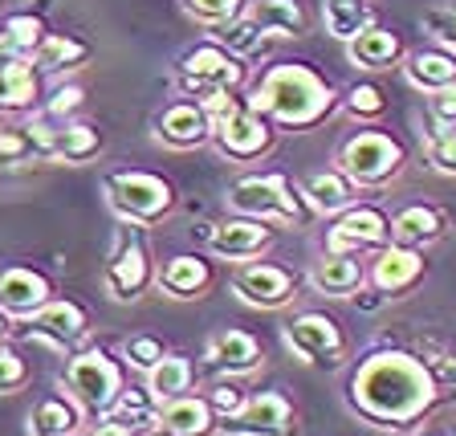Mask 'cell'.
<instances>
[{
    "label": "cell",
    "instance_id": "7dc6e473",
    "mask_svg": "<svg viewBox=\"0 0 456 436\" xmlns=\"http://www.w3.org/2000/svg\"><path fill=\"white\" fill-rule=\"evenodd\" d=\"M90 436H134V432H131V428H126V424H118V420L102 416V420H98V424H94V432H90Z\"/></svg>",
    "mask_w": 456,
    "mask_h": 436
},
{
    "label": "cell",
    "instance_id": "4316f807",
    "mask_svg": "<svg viewBox=\"0 0 456 436\" xmlns=\"http://www.w3.org/2000/svg\"><path fill=\"white\" fill-rule=\"evenodd\" d=\"M399 70H403V78L416 86L419 95H432V90H444V86L456 82V53H448L440 45L408 49Z\"/></svg>",
    "mask_w": 456,
    "mask_h": 436
},
{
    "label": "cell",
    "instance_id": "52a82bcc",
    "mask_svg": "<svg viewBox=\"0 0 456 436\" xmlns=\"http://www.w3.org/2000/svg\"><path fill=\"white\" fill-rule=\"evenodd\" d=\"M106 188V204L114 209V217L126 225H142L151 228L159 220H167L180 204V192L167 176L159 171H142V168H118L102 180Z\"/></svg>",
    "mask_w": 456,
    "mask_h": 436
},
{
    "label": "cell",
    "instance_id": "ac0fdd59",
    "mask_svg": "<svg viewBox=\"0 0 456 436\" xmlns=\"http://www.w3.org/2000/svg\"><path fill=\"white\" fill-rule=\"evenodd\" d=\"M387 220H391V241H395V245H408V249H419V253H428V249L440 245V241L452 233L448 209H440L432 200L403 204V209L391 212Z\"/></svg>",
    "mask_w": 456,
    "mask_h": 436
},
{
    "label": "cell",
    "instance_id": "f907efd6",
    "mask_svg": "<svg viewBox=\"0 0 456 436\" xmlns=\"http://www.w3.org/2000/svg\"><path fill=\"white\" fill-rule=\"evenodd\" d=\"M419 436H440V432H419Z\"/></svg>",
    "mask_w": 456,
    "mask_h": 436
},
{
    "label": "cell",
    "instance_id": "5bb4252c",
    "mask_svg": "<svg viewBox=\"0 0 456 436\" xmlns=\"http://www.w3.org/2000/svg\"><path fill=\"white\" fill-rule=\"evenodd\" d=\"M367 290L391 302V298H408L419 282L428 277V257L419 249H408V245H395L387 241L383 249L367 253Z\"/></svg>",
    "mask_w": 456,
    "mask_h": 436
},
{
    "label": "cell",
    "instance_id": "f6af8a7d",
    "mask_svg": "<svg viewBox=\"0 0 456 436\" xmlns=\"http://www.w3.org/2000/svg\"><path fill=\"white\" fill-rule=\"evenodd\" d=\"M424 106H428L432 131H456V82L444 86V90H432Z\"/></svg>",
    "mask_w": 456,
    "mask_h": 436
},
{
    "label": "cell",
    "instance_id": "5b68a950",
    "mask_svg": "<svg viewBox=\"0 0 456 436\" xmlns=\"http://www.w3.org/2000/svg\"><path fill=\"white\" fill-rule=\"evenodd\" d=\"M334 168H338L359 192H375V188H387L391 180L403 176V168H408V147H403L399 135L367 123L338 143Z\"/></svg>",
    "mask_w": 456,
    "mask_h": 436
},
{
    "label": "cell",
    "instance_id": "4dcf8cb0",
    "mask_svg": "<svg viewBox=\"0 0 456 436\" xmlns=\"http://www.w3.org/2000/svg\"><path fill=\"white\" fill-rule=\"evenodd\" d=\"M245 12L269 37H305L310 33V17L297 0H248Z\"/></svg>",
    "mask_w": 456,
    "mask_h": 436
},
{
    "label": "cell",
    "instance_id": "e575fe53",
    "mask_svg": "<svg viewBox=\"0 0 456 436\" xmlns=\"http://www.w3.org/2000/svg\"><path fill=\"white\" fill-rule=\"evenodd\" d=\"M191 383H196V363H191L188 355H175V351H167L151 371H147V391H151L159 404L171 396L191 391Z\"/></svg>",
    "mask_w": 456,
    "mask_h": 436
},
{
    "label": "cell",
    "instance_id": "30bf717a",
    "mask_svg": "<svg viewBox=\"0 0 456 436\" xmlns=\"http://www.w3.org/2000/svg\"><path fill=\"white\" fill-rule=\"evenodd\" d=\"M155 285V257L147 245V233L142 225H118L110 241V253H106L102 266V290L114 302H139L147 290Z\"/></svg>",
    "mask_w": 456,
    "mask_h": 436
},
{
    "label": "cell",
    "instance_id": "60d3db41",
    "mask_svg": "<svg viewBox=\"0 0 456 436\" xmlns=\"http://www.w3.org/2000/svg\"><path fill=\"white\" fill-rule=\"evenodd\" d=\"M33 383V367L28 359L12 347V342H0V396H17Z\"/></svg>",
    "mask_w": 456,
    "mask_h": 436
},
{
    "label": "cell",
    "instance_id": "6da1fadb",
    "mask_svg": "<svg viewBox=\"0 0 456 436\" xmlns=\"http://www.w3.org/2000/svg\"><path fill=\"white\" fill-rule=\"evenodd\" d=\"M448 383L436 375V367L424 359V351H408L383 334L379 347L351 363L342 399L359 420L387 432H408L424 424L444 404Z\"/></svg>",
    "mask_w": 456,
    "mask_h": 436
},
{
    "label": "cell",
    "instance_id": "484cf974",
    "mask_svg": "<svg viewBox=\"0 0 456 436\" xmlns=\"http://www.w3.org/2000/svg\"><path fill=\"white\" fill-rule=\"evenodd\" d=\"M102 147H106L102 127L82 123V119H66L61 127L49 131L45 163H90L94 155H102Z\"/></svg>",
    "mask_w": 456,
    "mask_h": 436
},
{
    "label": "cell",
    "instance_id": "c3c4849f",
    "mask_svg": "<svg viewBox=\"0 0 456 436\" xmlns=\"http://www.w3.org/2000/svg\"><path fill=\"white\" fill-rule=\"evenodd\" d=\"M12 331H17V318H9V314L0 310V342H9Z\"/></svg>",
    "mask_w": 456,
    "mask_h": 436
},
{
    "label": "cell",
    "instance_id": "277c9868",
    "mask_svg": "<svg viewBox=\"0 0 456 436\" xmlns=\"http://www.w3.org/2000/svg\"><path fill=\"white\" fill-rule=\"evenodd\" d=\"M200 106L208 111V127H212L208 143L224 160L256 163L277 147V127L269 119H261L240 95H212Z\"/></svg>",
    "mask_w": 456,
    "mask_h": 436
},
{
    "label": "cell",
    "instance_id": "b9f144b4",
    "mask_svg": "<svg viewBox=\"0 0 456 436\" xmlns=\"http://www.w3.org/2000/svg\"><path fill=\"white\" fill-rule=\"evenodd\" d=\"M419 25H424V33L436 41L440 49L456 53V0H444L436 9H428L424 17H419Z\"/></svg>",
    "mask_w": 456,
    "mask_h": 436
},
{
    "label": "cell",
    "instance_id": "603a6c76",
    "mask_svg": "<svg viewBox=\"0 0 456 436\" xmlns=\"http://www.w3.org/2000/svg\"><path fill=\"white\" fill-rule=\"evenodd\" d=\"M155 428L171 436H216L220 420L212 412L208 396H196V391H183V396H171L159 404V420Z\"/></svg>",
    "mask_w": 456,
    "mask_h": 436
},
{
    "label": "cell",
    "instance_id": "7bdbcfd3",
    "mask_svg": "<svg viewBox=\"0 0 456 436\" xmlns=\"http://www.w3.org/2000/svg\"><path fill=\"white\" fill-rule=\"evenodd\" d=\"M424 160L440 176H456V131H428Z\"/></svg>",
    "mask_w": 456,
    "mask_h": 436
},
{
    "label": "cell",
    "instance_id": "7402d4cb",
    "mask_svg": "<svg viewBox=\"0 0 456 436\" xmlns=\"http://www.w3.org/2000/svg\"><path fill=\"white\" fill-rule=\"evenodd\" d=\"M403 53H408V41H403V33L391 25H375L362 29L359 37L346 41V57H351L359 70H370V74H379V70H395L399 62H403Z\"/></svg>",
    "mask_w": 456,
    "mask_h": 436
},
{
    "label": "cell",
    "instance_id": "9a60e30c",
    "mask_svg": "<svg viewBox=\"0 0 456 436\" xmlns=\"http://www.w3.org/2000/svg\"><path fill=\"white\" fill-rule=\"evenodd\" d=\"M297 274L294 269L277 266V261H240L232 274V294L240 302L256 306V310H285L297 298Z\"/></svg>",
    "mask_w": 456,
    "mask_h": 436
},
{
    "label": "cell",
    "instance_id": "e0dca14e",
    "mask_svg": "<svg viewBox=\"0 0 456 436\" xmlns=\"http://www.w3.org/2000/svg\"><path fill=\"white\" fill-rule=\"evenodd\" d=\"M265 363V342L256 339L245 326H220L212 331V339L204 342V367L216 375H248Z\"/></svg>",
    "mask_w": 456,
    "mask_h": 436
},
{
    "label": "cell",
    "instance_id": "d6986e66",
    "mask_svg": "<svg viewBox=\"0 0 456 436\" xmlns=\"http://www.w3.org/2000/svg\"><path fill=\"white\" fill-rule=\"evenodd\" d=\"M151 127H155V139H159L163 147H171V152H196V147H204L208 135H212L208 111H204L200 103H191V98H175V103H167L151 119Z\"/></svg>",
    "mask_w": 456,
    "mask_h": 436
},
{
    "label": "cell",
    "instance_id": "4fadbf2b",
    "mask_svg": "<svg viewBox=\"0 0 456 436\" xmlns=\"http://www.w3.org/2000/svg\"><path fill=\"white\" fill-rule=\"evenodd\" d=\"M196 228H200V237H204V245H208V253L224 257L232 266L265 257L277 241V228L265 225V220H253V217L204 220V225H196Z\"/></svg>",
    "mask_w": 456,
    "mask_h": 436
},
{
    "label": "cell",
    "instance_id": "8d00e7d4",
    "mask_svg": "<svg viewBox=\"0 0 456 436\" xmlns=\"http://www.w3.org/2000/svg\"><path fill=\"white\" fill-rule=\"evenodd\" d=\"M41 160L37 139H33V123H12L0 119V168H20V163Z\"/></svg>",
    "mask_w": 456,
    "mask_h": 436
},
{
    "label": "cell",
    "instance_id": "8992f818",
    "mask_svg": "<svg viewBox=\"0 0 456 436\" xmlns=\"http://www.w3.org/2000/svg\"><path fill=\"white\" fill-rule=\"evenodd\" d=\"M61 388L82 408V416L102 420L110 416L118 391L126 388V363L106 347H82L69 355L66 371H61Z\"/></svg>",
    "mask_w": 456,
    "mask_h": 436
},
{
    "label": "cell",
    "instance_id": "83f0119b",
    "mask_svg": "<svg viewBox=\"0 0 456 436\" xmlns=\"http://www.w3.org/2000/svg\"><path fill=\"white\" fill-rule=\"evenodd\" d=\"M82 420V408L66 391H45L28 412V436H77Z\"/></svg>",
    "mask_w": 456,
    "mask_h": 436
},
{
    "label": "cell",
    "instance_id": "8fae6325",
    "mask_svg": "<svg viewBox=\"0 0 456 436\" xmlns=\"http://www.w3.org/2000/svg\"><path fill=\"white\" fill-rule=\"evenodd\" d=\"M12 339H25V342H45L53 351L61 355H74L86 347L90 339V310H86L77 298H49L37 314H28L25 326L12 331Z\"/></svg>",
    "mask_w": 456,
    "mask_h": 436
},
{
    "label": "cell",
    "instance_id": "836d02e7",
    "mask_svg": "<svg viewBox=\"0 0 456 436\" xmlns=\"http://www.w3.org/2000/svg\"><path fill=\"white\" fill-rule=\"evenodd\" d=\"M110 420L126 424L134 436H139V432H151L155 420H159V399L147 391V383H126V388L118 391V399H114Z\"/></svg>",
    "mask_w": 456,
    "mask_h": 436
},
{
    "label": "cell",
    "instance_id": "7a4b0ae2",
    "mask_svg": "<svg viewBox=\"0 0 456 436\" xmlns=\"http://www.w3.org/2000/svg\"><path fill=\"white\" fill-rule=\"evenodd\" d=\"M245 103L277 131H314L330 123L342 106L338 86L314 62H273L256 78H248Z\"/></svg>",
    "mask_w": 456,
    "mask_h": 436
},
{
    "label": "cell",
    "instance_id": "f35d334b",
    "mask_svg": "<svg viewBox=\"0 0 456 436\" xmlns=\"http://www.w3.org/2000/svg\"><path fill=\"white\" fill-rule=\"evenodd\" d=\"M167 355V342L159 339V334H131V339L123 342V351H118V359L126 363V371H139V375H147V371L155 367V363Z\"/></svg>",
    "mask_w": 456,
    "mask_h": 436
},
{
    "label": "cell",
    "instance_id": "1f68e13d",
    "mask_svg": "<svg viewBox=\"0 0 456 436\" xmlns=\"http://www.w3.org/2000/svg\"><path fill=\"white\" fill-rule=\"evenodd\" d=\"M208 37L216 41V45H224L232 57H240V62H248V57H261L269 49V41H273L265 29L248 17V12H240V17H232V21H224V25L208 29Z\"/></svg>",
    "mask_w": 456,
    "mask_h": 436
},
{
    "label": "cell",
    "instance_id": "816d5d0a",
    "mask_svg": "<svg viewBox=\"0 0 456 436\" xmlns=\"http://www.w3.org/2000/svg\"><path fill=\"white\" fill-rule=\"evenodd\" d=\"M41 4H49V0H41Z\"/></svg>",
    "mask_w": 456,
    "mask_h": 436
},
{
    "label": "cell",
    "instance_id": "7c38bea8",
    "mask_svg": "<svg viewBox=\"0 0 456 436\" xmlns=\"http://www.w3.org/2000/svg\"><path fill=\"white\" fill-rule=\"evenodd\" d=\"M391 241V220L379 204L354 200L351 209L334 212L330 228H326V253H354L367 257Z\"/></svg>",
    "mask_w": 456,
    "mask_h": 436
},
{
    "label": "cell",
    "instance_id": "f546056e",
    "mask_svg": "<svg viewBox=\"0 0 456 436\" xmlns=\"http://www.w3.org/2000/svg\"><path fill=\"white\" fill-rule=\"evenodd\" d=\"M305 200L314 204V212L318 217H334V212L351 209L354 200H359V188H354L346 176H342L338 168H322V171H310L302 184Z\"/></svg>",
    "mask_w": 456,
    "mask_h": 436
},
{
    "label": "cell",
    "instance_id": "74e56055",
    "mask_svg": "<svg viewBox=\"0 0 456 436\" xmlns=\"http://www.w3.org/2000/svg\"><path fill=\"white\" fill-rule=\"evenodd\" d=\"M0 33L9 37L12 53H17V57H28L33 49L41 45V37H45L49 29H45V21H41L37 12H12V17L0 21Z\"/></svg>",
    "mask_w": 456,
    "mask_h": 436
},
{
    "label": "cell",
    "instance_id": "ee69618b",
    "mask_svg": "<svg viewBox=\"0 0 456 436\" xmlns=\"http://www.w3.org/2000/svg\"><path fill=\"white\" fill-rule=\"evenodd\" d=\"M204 396H208V404H212V412H216V420H228V416H237V412L245 408L248 391L240 388L232 375H220V380L212 383V391H204Z\"/></svg>",
    "mask_w": 456,
    "mask_h": 436
},
{
    "label": "cell",
    "instance_id": "ffe728a7",
    "mask_svg": "<svg viewBox=\"0 0 456 436\" xmlns=\"http://www.w3.org/2000/svg\"><path fill=\"white\" fill-rule=\"evenodd\" d=\"M155 285L175 302H196L208 298L216 285V266L204 253H175L155 269Z\"/></svg>",
    "mask_w": 456,
    "mask_h": 436
},
{
    "label": "cell",
    "instance_id": "d590c367",
    "mask_svg": "<svg viewBox=\"0 0 456 436\" xmlns=\"http://www.w3.org/2000/svg\"><path fill=\"white\" fill-rule=\"evenodd\" d=\"M338 111H346L354 123H379L383 114L391 111V98L379 82H354V86H346Z\"/></svg>",
    "mask_w": 456,
    "mask_h": 436
},
{
    "label": "cell",
    "instance_id": "ab89813d",
    "mask_svg": "<svg viewBox=\"0 0 456 436\" xmlns=\"http://www.w3.org/2000/svg\"><path fill=\"white\" fill-rule=\"evenodd\" d=\"M245 4L248 0H180L183 17H191L196 25H204V29H216V25H224V21L240 17Z\"/></svg>",
    "mask_w": 456,
    "mask_h": 436
},
{
    "label": "cell",
    "instance_id": "cb8c5ba5",
    "mask_svg": "<svg viewBox=\"0 0 456 436\" xmlns=\"http://www.w3.org/2000/svg\"><path fill=\"white\" fill-rule=\"evenodd\" d=\"M41 98V70L33 57H4L0 62V119L28 114Z\"/></svg>",
    "mask_w": 456,
    "mask_h": 436
},
{
    "label": "cell",
    "instance_id": "681fc988",
    "mask_svg": "<svg viewBox=\"0 0 456 436\" xmlns=\"http://www.w3.org/2000/svg\"><path fill=\"white\" fill-rule=\"evenodd\" d=\"M147 436H171V432H163V428H151V432H147Z\"/></svg>",
    "mask_w": 456,
    "mask_h": 436
},
{
    "label": "cell",
    "instance_id": "2e32d148",
    "mask_svg": "<svg viewBox=\"0 0 456 436\" xmlns=\"http://www.w3.org/2000/svg\"><path fill=\"white\" fill-rule=\"evenodd\" d=\"M224 436H297V412L289 396L277 388L253 391L237 416L220 420Z\"/></svg>",
    "mask_w": 456,
    "mask_h": 436
},
{
    "label": "cell",
    "instance_id": "ba28073f",
    "mask_svg": "<svg viewBox=\"0 0 456 436\" xmlns=\"http://www.w3.org/2000/svg\"><path fill=\"white\" fill-rule=\"evenodd\" d=\"M248 86V66L240 57H232L224 45L204 37L200 45L183 49L175 62V90L180 98L204 103L212 95H240Z\"/></svg>",
    "mask_w": 456,
    "mask_h": 436
},
{
    "label": "cell",
    "instance_id": "3957f363",
    "mask_svg": "<svg viewBox=\"0 0 456 436\" xmlns=\"http://www.w3.org/2000/svg\"><path fill=\"white\" fill-rule=\"evenodd\" d=\"M224 200L237 217L265 220L273 228H310L314 220H322L314 212L310 200H305L302 184L289 180L285 171H248V176H237L228 184Z\"/></svg>",
    "mask_w": 456,
    "mask_h": 436
},
{
    "label": "cell",
    "instance_id": "9c48e42d",
    "mask_svg": "<svg viewBox=\"0 0 456 436\" xmlns=\"http://www.w3.org/2000/svg\"><path fill=\"white\" fill-rule=\"evenodd\" d=\"M281 334H285V347L318 371H338L354 359V339L326 310H297L281 326Z\"/></svg>",
    "mask_w": 456,
    "mask_h": 436
},
{
    "label": "cell",
    "instance_id": "44dd1931",
    "mask_svg": "<svg viewBox=\"0 0 456 436\" xmlns=\"http://www.w3.org/2000/svg\"><path fill=\"white\" fill-rule=\"evenodd\" d=\"M53 298V277L37 266H4L0 269V310L9 318H28Z\"/></svg>",
    "mask_w": 456,
    "mask_h": 436
},
{
    "label": "cell",
    "instance_id": "bcb514c9",
    "mask_svg": "<svg viewBox=\"0 0 456 436\" xmlns=\"http://www.w3.org/2000/svg\"><path fill=\"white\" fill-rule=\"evenodd\" d=\"M82 98H86L82 86H57L53 98L45 103V114H49V119H61V123H66V119H74V114L82 111Z\"/></svg>",
    "mask_w": 456,
    "mask_h": 436
},
{
    "label": "cell",
    "instance_id": "d4e9b609",
    "mask_svg": "<svg viewBox=\"0 0 456 436\" xmlns=\"http://www.w3.org/2000/svg\"><path fill=\"white\" fill-rule=\"evenodd\" d=\"M310 285H314V294H322V298H354L367 285V257L326 253L322 261H314Z\"/></svg>",
    "mask_w": 456,
    "mask_h": 436
},
{
    "label": "cell",
    "instance_id": "f1b7e54d",
    "mask_svg": "<svg viewBox=\"0 0 456 436\" xmlns=\"http://www.w3.org/2000/svg\"><path fill=\"white\" fill-rule=\"evenodd\" d=\"M33 66L41 74H69V70H82L90 57H94V45L77 33H45L41 45L33 49Z\"/></svg>",
    "mask_w": 456,
    "mask_h": 436
},
{
    "label": "cell",
    "instance_id": "d6a6232c",
    "mask_svg": "<svg viewBox=\"0 0 456 436\" xmlns=\"http://www.w3.org/2000/svg\"><path fill=\"white\" fill-rule=\"evenodd\" d=\"M322 25L334 41L346 45L362 29L375 25V4L370 0H322Z\"/></svg>",
    "mask_w": 456,
    "mask_h": 436
}]
</instances>
